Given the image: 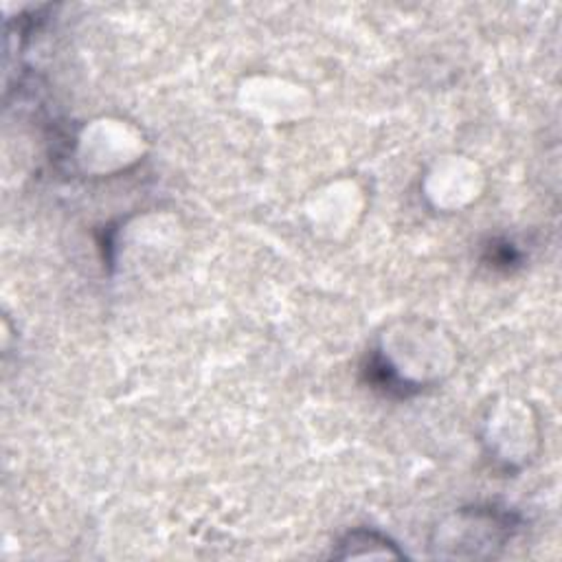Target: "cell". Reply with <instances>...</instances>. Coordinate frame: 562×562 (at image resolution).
Listing matches in <instances>:
<instances>
[{
  "mask_svg": "<svg viewBox=\"0 0 562 562\" xmlns=\"http://www.w3.org/2000/svg\"><path fill=\"white\" fill-rule=\"evenodd\" d=\"M519 253L514 251V246L512 244H503L499 246L497 242H494V246H490V262L492 266H497V268H512L514 264H519Z\"/></svg>",
  "mask_w": 562,
  "mask_h": 562,
  "instance_id": "1",
  "label": "cell"
}]
</instances>
